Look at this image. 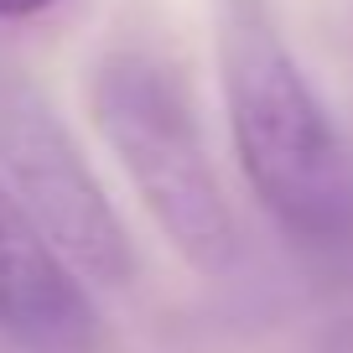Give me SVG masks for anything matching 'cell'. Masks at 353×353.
I'll list each match as a JSON object with an SVG mask.
<instances>
[{
	"mask_svg": "<svg viewBox=\"0 0 353 353\" xmlns=\"http://www.w3.org/2000/svg\"><path fill=\"white\" fill-rule=\"evenodd\" d=\"M327 353H353V317L327 332Z\"/></svg>",
	"mask_w": 353,
	"mask_h": 353,
	"instance_id": "cell-6",
	"label": "cell"
},
{
	"mask_svg": "<svg viewBox=\"0 0 353 353\" xmlns=\"http://www.w3.org/2000/svg\"><path fill=\"white\" fill-rule=\"evenodd\" d=\"M88 114L172 250L198 276H223L239 254V223L182 78L141 47L110 52L88 83Z\"/></svg>",
	"mask_w": 353,
	"mask_h": 353,
	"instance_id": "cell-2",
	"label": "cell"
},
{
	"mask_svg": "<svg viewBox=\"0 0 353 353\" xmlns=\"http://www.w3.org/2000/svg\"><path fill=\"white\" fill-rule=\"evenodd\" d=\"M219 83L239 172L276 229L301 244L353 239V151L265 0L219 6Z\"/></svg>",
	"mask_w": 353,
	"mask_h": 353,
	"instance_id": "cell-1",
	"label": "cell"
},
{
	"mask_svg": "<svg viewBox=\"0 0 353 353\" xmlns=\"http://www.w3.org/2000/svg\"><path fill=\"white\" fill-rule=\"evenodd\" d=\"M0 332L26 353H94L99 307L0 182Z\"/></svg>",
	"mask_w": 353,
	"mask_h": 353,
	"instance_id": "cell-4",
	"label": "cell"
},
{
	"mask_svg": "<svg viewBox=\"0 0 353 353\" xmlns=\"http://www.w3.org/2000/svg\"><path fill=\"white\" fill-rule=\"evenodd\" d=\"M57 0H0V21H26V16L52 11Z\"/></svg>",
	"mask_w": 353,
	"mask_h": 353,
	"instance_id": "cell-5",
	"label": "cell"
},
{
	"mask_svg": "<svg viewBox=\"0 0 353 353\" xmlns=\"http://www.w3.org/2000/svg\"><path fill=\"white\" fill-rule=\"evenodd\" d=\"M0 182L83 286L120 291L135 281V244L114 203L104 198L83 145L42 99V88L6 63H0Z\"/></svg>",
	"mask_w": 353,
	"mask_h": 353,
	"instance_id": "cell-3",
	"label": "cell"
}]
</instances>
